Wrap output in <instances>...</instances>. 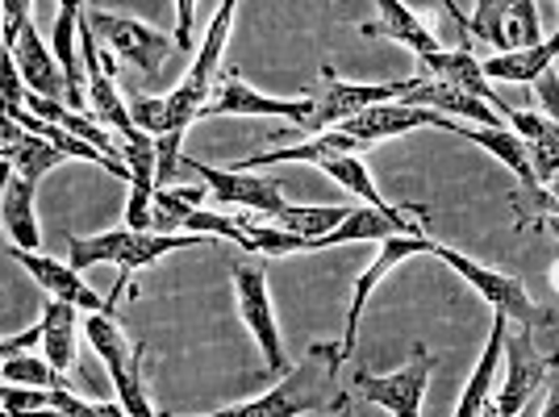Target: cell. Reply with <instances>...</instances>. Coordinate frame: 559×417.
<instances>
[{
  "label": "cell",
  "instance_id": "obj_4",
  "mask_svg": "<svg viewBox=\"0 0 559 417\" xmlns=\"http://www.w3.org/2000/svg\"><path fill=\"white\" fill-rule=\"evenodd\" d=\"M430 255L443 259L447 267L464 279L467 288L489 305L492 313L510 318V325L518 322L522 330H538V325L551 322V318H547V309L535 305V297L526 293V284H522L518 276H506V272H497V267H485V263H476L472 255L455 251V247H447V242H435V247H430Z\"/></svg>",
  "mask_w": 559,
  "mask_h": 417
},
{
  "label": "cell",
  "instance_id": "obj_32",
  "mask_svg": "<svg viewBox=\"0 0 559 417\" xmlns=\"http://www.w3.org/2000/svg\"><path fill=\"white\" fill-rule=\"evenodd\" d=\"M535 96H538V105H543V117L559 126V71L556 68L543 71L535 80Z\"/></svg>",
  "mask_w": 559,
  "mask_h": 417
},
{
  "label": "cell",
  "instance_id": "obj_2",
  "mask_svg": "<svg viewBox=\"0 0 559 417\" xmlns=\"http://www.w3.org/2000/svg\"><path fill=\"white\" fill-rule=\"evenodd\" d=\"M201 242L205 238H197V234H134L126 230V226L96 234V238L68 234V263L75 272H88L96 263H114L117 279L105 301H109V313H117V301H121V293H126V284H130L134 272L159 263L167 251H188V247H201Z\"/></svg>",
  "mask_w": 559,
  "mask_h": 417
},
{
  "label": "cell",
  "instance_id": "obj_36",
  "mask_svg": "<svg viewBox=\"0 0 559 417\" xmlns=\"http://www.w3.org/2000/svg\"><path fill=\"white\" fill-rule=\"evenodd\" d=\"M176 13H180L176 47H180V50H192V38H188V29H192V13H197V0H180V4H176Z\"/></svg>",
  "mask_w": 559,
  "mask_h": 417
},
{
  "label": "cell",
  "instance_id": "obj_20",
  "mask_svg": "<svg viewBox=\"0 0 559 417\" xmlns=\"http://www.w3.org/2000/svg\"><path fill=\"white\" fill-rule=\"evenodd\" d=\"M401 105L430 109V114H439V117H467V121L480 126V130H501V126H506L501 117H492V105L476 100L472 93H460V88H451V84H435V80H426V75H414V88L405 93Z\"/></svg>",
  "mask_w": 559,
  "mask_h": 417
},
{
  "label": "cell",
  "instance_id": "obj_12",
  "mask_svg": "<svg viewBox=\"0 0 559 417\" xmlns=\"http://www.w3.org/2000/svg\"><path fill=\"white\" fill-rule=\"evenodd\" d=\"M551 376V359L535 347V330H513L506 334V384L492 401L497 417H518L531 401L538 396V389Z\"/></svg>",
  "mask_w": 559,
  "mask_h": 417
},
{
  "label": "cell",
  "instance_id": "obj_27",
  "mask_svg": "<svg viewBox=\"0 0 559 417\" xmlns=\"http://www.w3.org/2000/svg\"><path fill=\"white\" fill-rule=\"evenodd\" d=\"M75 330H80V309L68 301L47 297L43 305V355L50 359L55 371H68L75 364Z\"/></svg>",
  "mask_w": 559,
  "mask_h": 417
},
{
  "label": "cell",
  "instance_id": "obj_6",
  "mask_svg": "<svg viewBox=\"0 0 559 417\" xmlns=\"http://www.w3.org/2000/svg\"><path fill=\"white\" fill-rule=\"evenodd\" d=\"M414 88V75L409 80H396V84H355V80H338L334 68H322V84L313 88V117L305 126L309 139L326 134V130H338L350 117L368 114L376 105H393V100H405V93Z\"/></svg>",
  "mask_w": 559,
  "mask_h": 417
},
{
  "label": "cell",
  "instance_id": "obj_19",
  "mask_svg": "<svg viewBox=\"0 0 559 417\" xmlns=\"http://www.w3.org/2000/svg\"><path fill=\"white\" fill-rule=\"evenodd\" d=\"M80 13H84V4H75V0L59 4L50 50H55L63 80H68V109L88 114V75H84V55H80Z\"/></svg>",
  "mask_w": 559,
  "mask_h": 417
},
{
  "label": "cell",
  "instance_id": "obj_3",
  "mask_svg": "<svg viewBox=\"0 0 559 417\" xmlns=\"http://www.w3.org/2000/svg\"><path fill=\"white\" fill-rule=\"evenodd\" d=\"M234 13H238V0L217 4V13H213L210 29H205V38H201V47H197V59H192L188 75L164 96V105H167L164 134H185L192 121H201L205 105L213 100L217 80H222V55H226V43H230ZM164 134H159V139H164Z\"/></svg>",
  "mask_w": 559,
  "mask_h": 417
},
{
  "label": "cell",
  "instance_id": "obj_10",
  "mask_svg": "<svg viewBox=\"0 0 559 417\" xmlns=\"http://www.w3.org/2000/svg\"><path fill=\"white\" fill-rule=\"evenodd\" d=\"M234 301H238V318L247 322L251 338L263 350V364L272 376L288 371V355H284V338H280L276 313H272V297H267V272L255 263H238L234 267Z\"/></svg>",
  "mask_w": 559,
  "mask_h": 417
},
{
  "label": "cell",
  "instance_id": "obj_15",
  "mask_svg": "<svg viewBox=\"0 0 559 417\" xmlns=\"http://www.w3.org/2000/svg\"><path fill=\"white\" fill-rule=\"evenodd\" d=\"M451 126H455L451 117H439V114H430V109H414V105L393 100V105H376L368 114L350 117L338 130H343L347 139L359 142V146H376V142H384V139H401V134H409V130H447V134H451Z\"/></svg>",
  "mask_w": 559,
  "mask_h": 417
},
{
  "label": "cell",
  "instance_id": "obj_37",
  "mask_svg": "<svg viewBox=\"0 0 559 417\" xmlns=\"http://www.w3.org/2000/svg\"><path fill=\"white\" fill-rule=\"evenodd\" d=\"M330 417H350V393H343V401H338V409Z\"/></svg>",
  "mask_w": 559,
  "mask_h": 417
},
{
  "label": "cell",
  "instance_id": "obj_17",
  "mask_svg": "<svg viewBox=\"0 0 559 417\" xmlns=\"http://www.w3.org/2000/svg\"><path fill=\"white\" fill-rule=\"evenodd\" d=\"M13 59H17V71H22L25 88L34 96H47V100H68V80H63V68H59V59H55V50L38 38V29L34 22L22 25V34H17V43L13 47H4Z\"/></svg>",
  "mask_w": 559,
  "mask_h": 417
},
{
  "label": "cell",
  "instance_id": "obj_33",
  "mask_svg": "<svg viewBox=\"0 0 559 417\" xmlns=\"http://www.w3.org/2000/svg\"><path fill=\"white\" fill-rule=\"evenodd\" d=\"M4 47H13L17 43V34H22V25L29 22V13H34V4L29 0H4Z\"/></svg>",
  "mask_w": 559,
  "mask_h": 417
},
{
  "label": "cell",
  "instance_id": "obj_31",
  "mask_svg": "<svg viewBox=\"0 0 559 417\" xmlns=\"http://www.w3.org/2000/svg\"><path fill=\"white\" fill-rule=\"evenodd\" d=\"M0 376H4V384H22V389H71L68 380H63V371L50 368L47 355H9L4 364H0Z\"/></svg>",
  "mask_w": 559,
  "mask_h": 417
},
{
  "label": "cell",
  "instance_id": "obj_14",
  "mask_svg": "<svg viewBox=\"0 0 559 417\" xmlns=\"http://www.w3.org/2000/svg\"><path fill=\"white\" fill-rule=\"evenodd\" d=\"M4 255L13 259L17 267H25V276L34 279L47 297H55V301L75 305L80 313H109V301L96 297L93 284H84V276H80L71 263H63V259L43 255V251H22V247H13V242L4 247Z\"/></svg>",
  "mask_w": 559,
  "mask_h": 417
},
{
  "label": "cell",
  "instance_id": "obj_30",
  "mask_svg": "<svg viewBox=\"0 0 559 417\" xmlns=\"http://www.w3.org/2000/svg\"><path fill=\"white\" fill-rule=\"evenodd\" d=\"M318 171H326L334 184H343L347 192H355L359 196V205H372V208H384V213H393V201H384L380 196V188H376L372 171H368V163H364V155H334V159H326Z\"/></svg>",
  "mask_w": 559,
  "mask_h": 417
},
{
  "label": "cell",
  "instance_id": "obj_29",
  "mask_svg": "<svg viewBox=\"0 0 559 417\" xmlns=\"http://www.w3.org/2000/svg\"><path fill=\"white\" fill-rule=\"evenodd\" d=\"M350 208L355 205H288L280 217H272V222L284 226L288 234H297V238L318 242V238H326L330 230H338V226L347 222Z\"/></svg>",
  "mask_w": 559,
  "mask_h": 417
},
{
  "label": "cell",
  "instance_id": "obj_22",
  "mask_svg": "<svg viewBox=\"0 0 559 417\" xmlns=\"http://www.w3.org/2000/svg\"><path fill=\"white\" fill-rule=\"evenodd\" d=\"M0 155H4V167H13L22 180L38 188V180L55 171L59 163H68V155L59 151V146H50L47 139H38V134H29L22 130L13 117H4V126H0Z\"/></svg>",
  "mask_w": 559,
  "mask_h": 417
},
{
  "label": "cell",
  "instance_id": "obj_24",
  "mask_svg": "<svg viewBox=\"0 0 559 417\" xmlns=\"http://www.w3.org/2000/svg\"><path fill=\"white\" fill-rule=\"evenodd\" d=\"M451 134H460V139L485 146L492 159L506 163L513 176H518V184L531 192V201L543 192L538 180H535V167H531V151H526V142L518 139L513 130H506V126H501V130H480V126H460V121H455V126H451Z\"/></svg>",
  "mask_w": 559,
  "mask_h": 417
},
{
  "label": "cell",
  "instance_id": "obj_25",
  "mask_svg": "<svg viewBox=\"0 0 559 417\" xmlns=\"http://www.w3.org/2000/svg\"><path fill=\"white\" fill-rule=\"evenodd\" d=\"M510 126H513V134L526 142V151H531V167H535L538 188H547L551 180H559V126L556 121L513 109Z\"/></svg>",
  "mask_w": 559,
  "mask_h": 417
},
{
  "label": "cell",
  "instance_id": "obj_23",
  "mask_svg": "<svg viewBox=\"0 0 559 417\" xmlns=\"http://www.w3.org/2000/svg\"><path fill=\"white\" fill-rule=\"evenodd\" d=\"M0 217H4V234H9V242H13V247H22V251H38V247H43L38 213H34V184L22 180L13 167H4Z\"/></svg>",
  "mask_w": 559,
  "mask_h": 417
},
{
  "label": "cell",
  "instance_id": "obj_21",
  "mask_svg": "<svg viewBox=\"0 0 559 417\" xmlns=\"http://www.w3.org/2000/svg\"><path fill=\"white\" fill-rule=\"evenodd\" d=\"M506 334H510V318L492 313V334L485 350H480L472 376H467L460 405H455V417H485L492 409V384H497V371L506 364Z\"/></svg>",
  "mask_w": 559,
  "mask_h": 417
},
{
  "label": "cell",
  "instance_id": "obj_5",
  "mask_svg": "<svg viewBox=\"0 0 559 417\" xmlns=\"http://www.w3.org/2000/svg\"><path fill=\"white\" fill-rule=\"evenodd\" d=\"M443 13L455 17V25L464 29V47H472L467 38H480L485 47H492L497 55H510L522 47H538V4L535 0H480L472 9L460 4H443Z\"/></svg>",
  "mask_w": 559,
  "mask_h": 417
},
{
  "label": "cell",
  "instance_id": "obj_11",
  "mask_svg": "<svg viewBox=\"0 0 559 417\" xmlns=\"http://www.w3.org/2000/svg\"><path fill=\"white\" fill-rule=\"evenodd\" d=\"M430 247H435V238L430 234H401V238H389V242H380V251L376 259L368 263V272L355 279V288H350V305H347V318H343V343H338V355H343V364H347L350 355H355V338H359V318H364V309L372 301V293L380 288V279L393 276L401 263H409L414 255H430Z\"/></svg>",
  "mask_w": 559,
  "mask_h": 417
},
{
  "label": "cell",
  "instance_id": "obj_9",
  "mask_svg": "<svg viewBox=\"0 0 559 417\" xmlns=\"http://www.w3.org/2000/svg\"><path fill=\"white\" fill-rule=\"evenodd\" d=\"M430 368H435V355L426 350V343L414 347L409 364L393 376H372V371H355V389L350 393L364 396L368 405L384 409L393 417H421V401H426V389H430Z\"/></svg>",
  "mask_w": 559,
  "mask_h": 417
},
{
  "label": "cell",
  "instance_id": "obj_8",
  "mask_svg": "<svg viewBox=\"0 0 559 417\" xmlns=\"http://www.w3.org/2000/svg\"><path fill=\"white\" fill-rule=\"evenodd\" d=\"M180 176H197L222 205H234L238 213H259L263 222H272L288 208L284 192H280V180H267V176L234 171V167H210V163L192 159V155L180 159Z\"/></svg>",
  "mask_w": 559,
  "mask_h": 417
},
{
  "label": "cell",
  "instance_id": "obj_7",
  "mask_svg": "<svg viewBox=\"0 0 559 417\" xmlns=\"http://www.w3.org/2000/svg\"><path fill=\"white\" fill-rule=\"evenodd\" d=\"M84 22L93 25L96 38L114 50L117 63H134L146 80H155V75L164 71L167 59L180 50L171 38H167V34H159V29H151V25L134 22V17H121V13L84 9Z\"/></svg>",
  "mask_w": 559,
  "mask_h": 417
},
{
  "label": "cell",
  "instance_id": "obj_34",
  "mask_svg": "<svg viewBox=\"0 0 559 417\" xmlns=\"http://www.w3.org/2000/svg\"><path fill=\"white\" fill-rule=\"evenodd\" d=\"M29 347H43V322L34 325V330H25V334H13V338H4V343H0V355L9 359V355H25Z\"/></svg>",
  "mask_w": 559,
  "mask_h": 417
},
{
  "label": "cell",
  "instance_id": "obj_35",
  "mask_svg": "<svg viewBox=\"0 0 559 417\" xmlns=\"http://www.w3.org/2000/svg\"><path fill=\"white\" fill-rule=\"evenodd\" d=\"M535 213H538V222H543V217H559V180H551V184L535 196Z\"/></svg>",
  "mask_w": 559,
  "mask_h": 417
},
{
  "label": "cell",
  "instance_id": "obj_38",
  "mask_svg": "<svg viewBox=\"0 0 559 417\" xmlns=\"http://www.w3.org/2000/svg\"><path fill=\"white\" fill-rule=\"evenodd\" d=\"M547 279H551V288H556V293H559V259H556V263H551V272H547Z\"/></svg>",
  "mask_w": 559,
  "mask_h": 417
},
{
  "label": "cell",
  "instance_id": "obj_16",
  "mask_svg": "<svg viewBox=\"0 0 559 417\" xmlns=\"http://www.w3.org/2000/svg\"><path fill=\"white\" fill-rule=\"evenodd\" d=\"M418 75L426 80H435V84H451V88H460V93H472L476 100H485L492 105L501 121H510L513 105H506L497 88L489 84V75L480 68V59L472 55V47H460V50H439V55H430V59H421L418 63Z\"/></svg>",
  "mask_w": 559,
  "mask_h": 417
},
{
  "label": "cell",
  "instance_id": "obj_39",
  "mask_svg": "<svg viewBox=\"0 0 559 417\" xmlns=\"http://www.w3.org/2000/svg\"><path fill=\"white\" fill-rule=\"evenodd\" d=\"M518 417H538V414H531V405H526V409H522V414H518Z\"/></svg>",
  "mask_w": 559,
  "mask_h": 417
},
{
  "label": "cell",
  "instance_id": "obj_18",
  "mask_svg": "<svg viewBox=\"0 0 559 417\" xmlns=\"http://www.w3.org/2000/svg\"><path fill=\"white\" fill-rule=\"evenodd\" d=\"M359 34H364V38H389L396 47L414 50L418 63L443 50L439 38L426 29V22H421L409 4H401V0H380V4H376V22H364Z\"/></svg>",
  "mask_w": 559,
  "mask_h": 417
},
{
  "label": "cell",
  "instance_id": "obj_40",
  "mask_svg": "<svg viewBox=\"0 0 559 417\" xmlns=\"http://www.w3.org/2000/svg\"><path fill=\"white\" fill-rule=\"evenodd\" d=\"M485 417H497V409H489V414H485Z\"/></svg>",
  "mask_w": 559,
  "mask_h": 417
},
{
  "label": "cell",
  "instance_id": "obj_26",
  "mask_svg": "<svg viewBox=\"0 0 559 417\" xmlns=\"http://www.w3.org/2000/svg\"><path fill=\"white\" fill-rule=\"evenodd\" d=\"M559 55V29L551 38H543L538 47H522V50H510V55H489V59H480V68L485 75L492 80H506V84H535L543 71H551Z\"/></svg>",
  "mask_w": 559,
  "mask_h": 417
},
{
  "label": "cell",
  "instance_id": "obj_13",
  "mask_svg": "<svg viewBox=\"0 0 559 417\" xmlns=\"http://www.w3.org/2000/svg\"><path fill=\"white\" fill-rule=\"evenodd\" d=\"M205 117H288V121H297V126H309V117H313V100L309 96H267V93H255L238 71H226L222 80H217V93L213 100L205 105Z\"/></svg>",
  "mask_w": 559,
  "mask_h": 417
},
{
  "label": "cell",
  "instance_id": "obj_28",
  "mask_svg": "<svg viewBox=\"0 0 559 417\" xmlns=\"http://www.w3.org/2000/svg\"><path fill=\"white\" fill-rule=\"evenodd\" d=\"M84 334H88V343H93L96 359H100L105 371H109V380L130 368L134 347H130V343H126V334L117 330L114 313H88V318H84Z\"/></svg>",
  "mask_w": 559,
  "mask_h": 417
},
{
  "label": "cell",
  "instance_id": "obj_1",
  "mask_svg": "<svg viewBox=\"0 0 559 417\" xmlns=\"http://www.w3.org/2000/svg\"><path fill=\"white\" fill-rule=\"evenodd\" d=\"M343 368V355L330 343H309L305 359L297 368H288L280 376V384H272L263 396H251L242 405H226L217 414H201V417H305V414H334L343 393L326 401L334 376Z\"/></svg>",
  "mask_w": 559,
  "mask_h": 417
}]
</instances>
